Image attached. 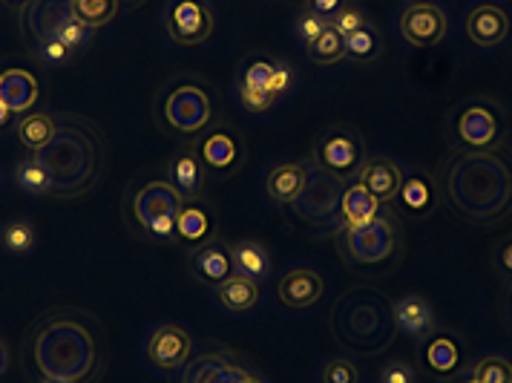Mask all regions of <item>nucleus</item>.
Segmentation results:
<instances>
[{
    "mask_svg": "<svg viewBox=\"0 0 512 383\" xmlns=\"http://www.w3.org/2000/svg\"><path fill=\"white\" fill-rule=\"evenodd\" d=\"M305 185V162H282L268 173L265 191L274 205H294Z\"/></svg>",
    "mask_w": 512,
    "mask_h": 383,
    "instance_id": "23",
    "label": "nucleus"
},
{
    "mask_svg": "<svg viewBox=\"0 0 512 383\" xmlns=\"http://www.w3.org/2000/svg\"><path fill=\"white\" fill-rule=\"evenodd\" d=\"M12 179L29 196H52V173L38 153H29L24 159H18L12 168Z\"/></svg>",
    "mask_w": 512,
    "mask_h": 383,
    "instance_id": "28",
    "label": "nucleus"
},
{
    "mask_svg": "<svg viewBox=\"0 0 512 383\" xmlns=\"http://www.w3.org/2000/svg\"><path fill=\"white\" fill-rule=\"evenodd\" d=\"M32 58L38 61V64H44L49 70H58V67H67L72 58H75V52H72L64 41H58V38H47V41H41V44H32Z\"/></svg>",
    "mask_w": 512,
    "mask_h": 383,
    "instance_id": "36",
    "label": "nucleus"
},
{
    "mask_svg": "<svg viewBox=\"0 0 512 383\" xmlns=\"http://www.w3.org/2000/svg\"><path fill=\"white\" fill-rule=\"evenodd\" d=\"M72 18L70 0H32L26 3L18 15L21 32L32 44H41L47 38H55L61 32V26Z\"/></svg>",
    "mask_w": 512,
    "mask_h": 383,
    "instance_id": "15",
    "label": "nucleus"
},
{
    "mask_svg": "<svg viewBox=\"0 0 512 383\" xmlns=\"http://www.w3.org/2000/svg\"><path fill=\"white\" fill-rule=\"evenodd\" d=\"M72 15L87 24L90 29H101L107 26L121 9V0H70Z\"/></svg>",
    "mask_w": 512,
    "mask_h": 383,
    "instance_id": "32",
    "label": "nucleus"
},
{
    "mask_svg": "<svg viewBox=\"0 0 512 383\" xmlns=\"http://www.w3.org/2000/svg\"><path fill=\"white\" fill-rule=\"evenodd\" d=\"M185 196L176 191L170 179H150L141 188L130 193L127 199V219L133 222L136 234L150 240L173 242L176 234V219L185 208Z\"/></svg>",
    "mask_w": 512,
    "mask_h": 383,
    "instance_id": "5",
    "label": "nucleus"
},
{
    "mask_svg": "<svg viewBox=\"0 0 512 383\" xmlns=\"http://www.w3.org/2000/svg\"><path fill=\"white\" fill-rule=\"evenodd\" d=\"M443 199L472 225H495L512 211V162L495 150H458L441 170Z\"/></svg>",
    "mask_w": 512,
    "mask_h": 383,
    "instance_id": "2",
    "label": "nucleus"
},
{
    "mask_svg": "<svg viewBox=\"0 0 512 383\" xmlns=\"http://www.w3.org/2000/svg\"><path fill=\"white\" fill-rule=\"evenodd\" d=\"M9 369V349H6V343L0 340V375Z\"/></svg>",
    "mask_w": 512,
    "mask_h": 383,
    "instance_id": "49",
    "label": "nucleus"
},
{
    "mask_svg": "<svg viewBox=\"0 0 512 383\" xmlns=\"http://www.w3.org/2000/svg\"><path fill=\"white\" fill-rule=\"evenodd\" d=\"M41 96V84L29 70L9 67L0 72V101L12 110V116H26Z\"/></svg>",
    "mask_w": 512,
    "mask_h": 383,
    "instance_id": "21",
    "label": "nucleus"
},
{
    "mask_svg": "<svg viewBox=\"0 0 512 383\" xmlns=\"http://www.w3.org/2000/svg\"><path fill=\"white\" fill-rule=\"evenodd\" d=\"M121 3H141V0H121Z\"/></svg>",
    "mask_w": 512,
    "mask_h": 383,
    "instance_id": "54",
    "label": "nucleus"
},
{
    "mask_svg": "<svg viewBox=\"0 0 512 383\" xmlns=\"http://www.w3.org/2000/svg\"><path fill=\"white\" fill-rule=\"evenodd\" d=\"M386 205L374 196L366 185L360 182H349V188L343 193V225L340 228H357L372 222L374 216L380 214Z\"/></svg>",
    "mask_w": 512,
    "mask_h": 383,
    "instance_id": "25",
    "label": "nucleus"
},
{
    "mask_svg": "<svg viewBox=\"0 0 512 383\" xmlns=\"http://www.w3.org/2000/svg\"><path fill=\"white\" fill-rule=\"evenodd\" d=\"M24 366L35 381H95L104 366L101 323L84 309H52L26 332Z\"/></svg>",
    "mask_w": 512,
    "mask_h": 383,
    "instance_id": "1",
    "label": "nucleus"
},
{
    "mask_svg": "<svg viewBox=\"0 0 512 383\" xmlns=\"http://www.w3.org/2000/svg\"><path fill=\"white\" fill-rule=\"evenodd\" d=\"M495 268L512 283V240L498 245V251H495Z\"/></svg>",
    "mask_w": 512,
    "mask_h": 383,
    "instance_id": "46",
    "label": "nucleus"
},
{
    "mask_svg": "<svg viewBox=\"0 0 512 383\" xmlns=\"http://www.w3.org/2000/svg\"><path fill=\"white\" fill-rule=\"evenodd\" d=\"M392 317H395L397 335L409 337L412 343H429L441 332L432 303L420 294H403L397 303H392Z\"/></svg>",
    "mask_w": 512,
    "mask_h": 383,
    "instance_id": "14",
    "label": "nucleus"
},
{
    "mask_svg": "<svg viewBox=\"0 0 512 383\" xmlns=\"http://www.w3.org/2000/svg\"><path fill=\"white\" fill-rule=\"evenodd\" d=\"M311 9L320 12L323 18H328V15H334L340 9V0H311Z\"/></svg>",
    "mask_w": 512,
    "mask_h": 383,
    "instance_id": "47",
    "label": "nucleus"
},
{
    "mask_svg": "<svg viewBox=\"0 0 512 383\" xmlns=\"http://www.w3.org/2000/svg\"><path fill=\"white\" fill-rule=\"evenodd\" d=\"M271 75H274V64L271 61H254L245 75H242V81L248 84V87H254L259 93H268V87H271Z\"/></svg>",
    "mask_w": 512,
    "mask_h": 383,
    "instance_id": "44",
    "label": "nucleus"
},
{
    "mask_svg": "<svg viewBox=\"0 0 512 383\" xmlns=\"http://www.w3.org/2000/svg\"><path fill=\"white\" fill-rule=\"evenodd\" d=\"M242 144L228 130H213L205 142L199 144V159L208 170H231L239 165Z\"/></svg>",
    "mask_w": 512,
    "mask_h": 383,
    "instance_id": "24",
    "label": "nucleus"
},
{
    "mask_svg": "<svg viewBox=\"0 0 512 383\" xmlns=\"http://www.w3.org/2000/svg\"><path fill=\"white\" fill-rule=\"evenodd\" d=\"M216 297H219V303L228 312H251L256 303H259V283L251 280V277L233 274L231 280H225L222 286H216Z\"/></svg>",
    "mask_w": 512,
    "mask_h": 383,
    "instance_id": "29",
    "label": "nucleus"
},
{
    "mask_svg": "<svg viewBox=\"0 0 512 383\" xmlns=\"http://www.w3.org/2000/svg\"><path fill=\"white\" fill-rule=\"evenodd\" d=\"M236 93H239V104H242L248 113H265V110H271L274 101H277L271 93H259L254 87H248L242 78H239V84H236Z\"/></svg>",
    "mask_w": 512,
    "mask_h": 383,
    "instance_id": "40",
    "label": "nucleus"
},
{
    "mask_svg": "<svg viewBox=\"0 0 512 383\" xmlns=\"http://www.w3.org/2000/svg\"><path fill=\"white\" fill-rule=\"evenodd\" d=\"M455 136L469 150H495L507 136L501 104L492 98H472L455 116Z\"/></svg>",
    "mask_w": 512,
    "mask_h": 383,
    "instance_id": "8",
    "label": "nucleus"
},
{
    "mask_svg": "<svg viewBox=\"0 0 512 383\" xmlns=\"http://www.w3.org/2000/svg\"><path fill=\"white\" fill-rule=\"evenodd\" d=\"M360 366L346 355L323 360L320 366V383H360Z\"/></svg>",
    "mask_w": 512,
    "mask_h": 383,
    "instance_id": "37",
    "label": "nucleus"
},
{
    "mask_svg": "<svg viewBox=\"0 0 512 383\" xmlns=\"http://www.w3.org/2000/svg\"><path fill=\"white\" fill-rule=\"evenodd\" d=\"M469 378H475L478 383H512V360L487 355L472 366Z\"/></svg>",
    "mask_w": 512,
    "mask_h": 383,
    "instance_id": "35",
    "label": "nucleus"
},
{
    "mask_svg": "<svg viewBox=\"0 0 512 383\" xmlns=\"http://www.w3.org/2000/svg\"><path fill=\"white\" fill-rule=\"evenodd\" d=\"M236 383H265V381H262V375H259V372H254V369H248V366H245Z\"/></svg>",
    "mask_w": 512,
    "mask_h": 383,
    "instance_id": "48",
    "label": "nucleus"
},
{
    "mask_svg": "<svg viewBox=\"0 0 512 383\" xmlns=\"http://www.w3.org/2000/svg\"><path fill=\"white\" fill-rule=\"evenodd\" d=\"M377 47V38H374L372 26H363L357 32H351L346 38V52H351L354 58H369Z\"/></svg>",
    "mask_w": 512,
    "mask_h": 383,
    "instance_id": "43",
    "label": "nucleus"
},
{
    "mask_svg": "<svg viewBox=\"0 0 512 383\" xmlns=\"http://www.w3.org/2000/svg\"><path fill=\"white\" fill-rule=\"evenodd\" d=\"M9 119H12V110L0 101V127H6L9 124Z\"/></svg>",
    "mask_w": 512,
    "mask_h": 383,
    "instance_id": "50",
    "label": "nucleus"
},
{
    "mask_svg": "<svg viewBox=\"0 0 512 383\" xmlns=\"http://www.w3.org/2000/svg\"><path fill=\"white\" fill-rule=\"evenodd\" d=\"M170 182L176 185V191L182 193L187 202H190V199H202L205 182H208V168H205V162L199 159V153H193V150L179 153V156L170 162Z\"/></svg>",
    "mask_w": 512,
    "mask_h": 383,
    "instance_id": "22",
    "label": "nucleus"
},
{
    "mask_svg": "<svg viewBox=\"0 0 512 383\" xmlns=\"http://www.w3.org/2000/svg\"><path fill=\"white\" fill-rule=\"evenodd\" d=\"M15 133L29 153H41L58 133V113H26L15 124Z\"/></svg>",
    "mask_w": 512,
    "mask_h": 383,
    "instance_id": "26",
    "label": "nucleus"
},
{
    "mask_svg": "<svg viewBox=\"0 0 512 383\" xmlns=\"http://www.w3.org/2000/svg\"><path fill=\"white\" fill-rule=\"evenodd\" d=\"M308 55H311V61L314 64H337V61H343L346 58V38L337 32V29H331L326 26L323 32H320V38L314 41V44H308Z\"/></svg>",
    "mask_w": 512,
    "mask_h": 383,
    "instance_id": "34",
    "label": "nucleus"
},
{
    "mask_svg": "<svg viewBox=\"0 0 512 383\" xmlns=\"http://www.w3.org/2000/svg\"><path fill=\"white\" fill-rule=\"evenodd\" d=\"M328 26H331V29H337L343 38H349L351 32H357V29L369 26V21H366V15H363L360 9H337L334 15H328Z\"/></svg>",
    "mask_w": 512,
    "mask_h": 383,
    "instance_id": "41",
    "label": "nucleus"
},
{
    "mask_svg": "<svg viewBox=\"0 0 512 383\" xmlns=\"http://www.w3.org/2000/svg\"><path fill=\"white\" fill-rule=\"evenodd\" d=\"M311 156L323 168L334 170V173H340L346 179H354V173L360 170L363 159H366V147H363V136L357 133V127L331 124L317 136Z\"/></svg>",
    "mask_w": 512,
    "mask_h": 383,
    "instance_id": "10",
    "label": "nucleus"
},
{
    "mask_svg": "<svg viewBox=\"0 0 512 383\" xmlns=\"http://www.w3.org/2000/svg\"><path fill=\"white\" fill-rule=\"evenodd\" d=\"M397 29L406 44L412 47H435L446 38V12L435 0H412L403 12Z\"/></svg>",
    "mask_w": 512,
    "mask_h": 383,
    "instance_id": "11",
    "label": "nucleus"
},
{
    "mask_svg": "<svg viewBox=\"0 0 512 383\" xmlns=\"http://www.w3.org/2000/svg\"><path fill=\"white\" fill-rule=\"evenodd\" d=\"M354 182L366 185L383 205H389V202H395L397 196H400L403 168L397 165L395 159H389V156H366L360 170L354 173Z\"/></svg>",
    "mask_w": 512,
    "mask_h": 383,
    "instance_id": "18",
    "label": "nucleus"
},
{
    "mask_svg": "<svg viewBox=\"0 0 512 383\" xmlns=\"http://www.w3.org/2000/svg\"><path fill=\"white\" fill-rule=\"evenodd\" d=\"M464 29L466 38H469L475 47L489 49L504 44V41L510 38L512 21L504 6H498V3H478V6L469 9Z\"/></svg>",
    "mask_w": 512,
    "mask_h": 383,
    "instance_id": "16",
    "label": "nucleus"
},
{
    "mask_svg": "<svg viewBox=\"0 0 512 383\" xmlns=\"http://www.w3.org/2000/svg\"><path fill=\"white\" fill-rule=\"evenodd\" d=\"M326 26L328 18H323V15L314 12V9H308V12H303V15L297 18V35H300V41L308 47V44H314V41L320 38V32H323Z\"/></svg>",
    "mask_w": 512,
    "mask_h": 383,
    "instance_id": "42",
    "label": "nucleus"
},
{
    "mask_svg": "<svg viewBox=\"0 0 512 383\" xmlns=\"http://www.w3.org/2000/svg\"><path fill=\"white\" fill-rule=\"evenodd\" d=\"M377 383H420V375H418V369H415L409 360L395 358V360H389V363L380 369Z\"/></svg>",
    "mask_w": 512,
    "mask_h": 383,
    "instance_id": "39",
    "label": "nucleus"
},
{
    "mask_svg": "<svg viewBox=\"0 0 512 383\" xmlns=\"http://www.w3.org/2000/svg\"><path fill=\"white\" fill-rule=\"evenodd\" d=\"M426 363L438 375H452L461 366V346H458V340L438 332L429 340V346H426Z\"/></svg>",
    "mask_w": 512,
    "mask_h": 383,
    "instance_id": "31",
    "label": "nucleus"
},
{
    "mask_svg": "<svg viewBox=\"0 0 512 383\" xmlns=\"http://www.w3.org/2000/svg\"><path fill=\"white\" fill-rule=\"evenodd\" d=\"M162 119L170 130L193 136L199 130H205L213 119V101L210 93L196 84V81H182L176 84L162 101Z\"/></svg>",
    "mask_w": 512,
    "mask_h": 383,
    "instance_id": "9",
    "label": "nucleus"
},
{
    "mask_svg": "<svg viewBox=\"0 0 512 383\" xmlns=\"http://www.w3.org/2000/svg\"><path fill=\"white\" fill-rule=\"evenodd\" d=\"M35 383H67V381H35Z\"/></svg>",
    "mask_w": 512,
    "mask_h": 383,
    "instance_id": "53",
    "label": "nucleus"
},
{
    "mask_svg": "<svg viewBox=\"0 0 512 383\" xmlns=\"http://www.w3.org/2000/svg\"><path fill=\"white\" fill-rule=\"evenodd\" d=\"M400 199H403V205L406 208H412V211H426L429 208V202H432V188H429V182L423 179V176H415V179H403V188H400Z\"/></svg>",
    "mask_w": 512,
    "mask_h": 383,
    "instance_id": "38",
    "label": "nucleus"
},
{
    "mask_svg": "<svg viewBox=\"0 0 512 383\" xmlns=\"http://www.w3.org/2000/svg\"><path fill=\"white\" fill-rule=\"evenodd\" d=\"M0 185H3V170H0Z\"/></svg>",
    "mask_w": 512,
    "mask_h": 383,
    "instance_id": "55",
    "label": "nucleus"
},
{
    "mask_svg": "<svg viewBox=\"0 0 512 383\" xmlns=\"http://www.w3.org/2000/svg\"><path fill=\"white\" fill-rule=\"evenodd\" d=\"M331 335L354 355H380L395 343L392 300L372 286L343 291L331 309Z\"/></svg>",
    "mask_w": 512,
    "mask_h": 383,
    "instance_id": "4",
    "label": "nucleus"
},
{
    "mask_svg": "<svg viewBox=\"0 0 512 383\" xmlns=\"http://www.w3.org/2000/svg\"><path fill=\"white\" fill-rule=\"evenodd\" d=\"M3 3H9V6H15V9H24L26 3H32V0H3Z\"/></svg>",
    "mask_w": 512,
    "mask_h": 383,
    "instance_id": "51",
    "label": "nucleus"
},
{
    "mask_svg": "<svg viewBox=\"0 0 512 383\" xmlns=\"http://www.w3.org/2000/svg\"><path fill=\"white\" fill-rule=\"evenodd\" d=\"M291 84H294V67H291V61H274V75H271V87H268V93L274 98L285 96L288 90H291Z\"/></svg>",
    "mask_w": 512,
    "mask_h": 383,
    "instance_id": "45",
    "label": "nucleus"
},
{
    "mask_svg": "<svg viewBox=\"0 0 512 383\" xmlns=\"http://www.w3.org/2000/svg\"><path fill=\"white\" fill-rule=\"evenodd\" d=\"M210 228H213V216H210L208 208L202 205V199H190V202H185L182 214L176 219V234H179V240H205L210 234Z\"/></svg>",
    "mask_w": 512,
    "mask_h": 383,
    "instance_id": "30",
    "label": "nucleus"
},
{
    "mask_svg": "<svg viewBox=\"0 0 512 383\" xmlns=\"http://www.w3.org/2000/svg\"><path fill=\"white\" fill-rule=\"evenodd\" d=\"M242 369L245 363H239L231 352H205L187 360L176 383H236Z\"/></svg>",
    "mask_w": 512,
    "mask_h": 383,
    "instance_id": "17",
    "label": "nucleus"
},
{
    "mask_svg": "<svg viewBox=\"0 0 512 383\" xmlns=\"http://www.w3.org/2000/svg\"><path fill=\"white\" fill-rule=\"evenodd\" d=\"M231 257L236 274L251 277L256 283H262L271 274V254L262 242L239 240L231 245Z\"/></svg>",
    "mask_w": 512,
    "mask_h": 383,
    "instance_id": "27",
    "label": "nucleus"
},
{
    "mask_svg": "<svg viewBox=\"0 0 512 383\" xmlns=\"http://www.w3.org/2000/svg\"><path fill=\"white\" fill-rule=\"evenodd\" d=\"M326 291L323 277L314 268H291L280 277L277 294L288 309H311Z\"/></svg>",
    "mask_w": 512,
    "mask_h": 383,
    "instance_id": "20",
    "label": "nucleus"
},
{
    "mask_svg": "<svg viewBox=\"0 0 512 383\" xmlns=\"http://www.w3.org/2000/svg\"><path fill=\"white\" fill-rule=\"evenodd\" d=\"M337 248L343 260L357 268H374L389 263L400 248V219L386 205L372 222L337 231Z\"/></svg>",
    "mask_w": 512,
    "mask_h": 383,
    "instance_id": "7",
    "label": "nucleus"
},
{
    "mask_svg": "<svg viewBox=\"0 0 512 383\" xmlns=\"http://www.w3.org/2000/svg\"><path fill=\"white\" fill-rule=\"evenodd\" d=\"M52 173V196L75 199L93 188L104 173V136L93 121L58 113L55 139L38 153Z\"/></svg>",
    "mask_w": 512,
    "mask_h": 383,
    "instance_id": "3",
    "label": "nucleus"
},
{
    "mask_svg": "<svg viewBox=\"0 0 512 383\" xmlns=\"http://www.w3.org/2000/svg\"><path fill=\"white\" fill-rule=\"evenodd\" d=\"M147 360L162 369V372H176L182 369L187 360L193 358V337L187 335V329L176 323H162L156 326L147 337Z\"/></svg>",
    "mask_w": 512,
    "mask_h": 383,
    "instance_id": "13",
    "label": "nucleus"
},
{
    "mask_svg": "<svg viewBox=\"0 0 512 383\" xmlns=\"http://www.w3.org/2000/svg\"><path fill=\"white\" fill-rule=\"evenodd\" d=\"M190 265H193L196 277H199V280H205V283L213 288L222 286L225 280H231L233 274H236V268H233V257H231V245L222 240L202 242V245L193 251Z\"/></svg>",
    "mask_w": 512,
    "mask_h": 383,
    "instance_id": "19",
    "label": "nucleus"
},
{
    "mask_svg": "<svg viewBox=\"0 0 512 383\" xmlns=\"http://www.w3.org/2000/svg\"><path fill=\"white\" fill-rule=\"evenodd\" d=\"M305 162V185L300 196L294 199V214L308 225L340 231L343 225V193L349 188V179L323 168L314 156L303 159Z\"/></svg>",
    "mask_w": 512,
    "mask_h": 383,
    "instance_id": "6",
    "label": "nucleus"
},
{
    "mask_svg": "<svg viewBox=\"0 0 512 383\" xmlns=\"http://www.w3.org/2000/svg\"><path fill=\"white\" fill-rule=\"evenodd\" d=\"M0 245L9 254H29L38 245V231L29 219H9L0 228Z\"/></svg>",
    "mask_w": 512,
    "mask_h": 383,
    "instance_id": "33",
    "label": "nucleus"
},
{
    "mask_svg": "<svg viewBox=\"0 0 512 383\" xmlns=\"http://www.w3.org/2000/svg\"><path fill=\"white\" fill-rule=\"evenodd\" d=\"M458 383H478L475 378H464V381H458Z\"/></svg>",
    "mask_w": 512,
    "mask_h": 383,
    "instance_id": "52",
    "label": "nucleus"
},
{
    "mask_svg": "<svg viewBox=\"0 0 512 383\" xmlns=\"http://www.w3.org/2000/svg\"><path fill=\"white\" fill-rule=\"evenodd\" d=\"M164 29L170 41L182 47H196L208 41L213 32V12L205 0H173L164 15Z\"/></svg>",
    "mask_w": 512,
    "mask_h": 383,
    "instance_id": "12",
    "label": "nucleus"
}]
</instances>
